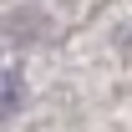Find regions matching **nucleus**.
<instances>
[{"label": "nucleus", "mask_w": 132, "mask_h": 132, "mask_svg": "<svg viewBox=\"0 0 132 132\" xmlns=\"http://www.w3.org/2000/svg\"><path fill=\"white\" fill-rule=\"evenodd\" d=\"M20 102H26V81H20L10 66H0V122H5V117H15Z\"/></svg>", "instance_id": "nucleus-1"}]
</instances>
